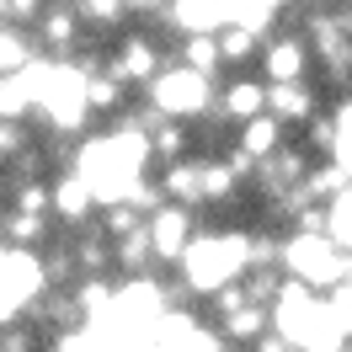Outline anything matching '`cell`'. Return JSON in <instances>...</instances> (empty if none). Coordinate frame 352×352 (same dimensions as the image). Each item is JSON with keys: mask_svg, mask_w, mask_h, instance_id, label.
I'll return each mask as SVG.
<instances>
[{"mask_svg": "<svg viewBox=\"0 0 352 352\" xmlns=\"http://www.w3.org/2000/svg\"><path fill=\"white\" fill-rule=\"evenodd\" d=\"M38 347H43V331H32L22 315L0 326V352H38Z\"/></svg>", "mask_w": 352, "mask_h": 352, "instance_id": "14", "label": "cell"}, {"mask_svg": "<svg viewBox=\"0 0 352 352\" xmlns=\"http://www.w3.org/2000/svg\"><path fill=\"white\" fill-rule=\"evenodd\" d=\"M155 187L160 198L176 203V208H203V160H176V166H160L155 171Z\"/></svg>", "mask_w": 352, "mask_h": 352, "instance_id": "10", "label": "cell"}, {"mask_svg": "<svg viewBox=\"0 0 352 352\" xmlns=\"http://www.w3.org/2000/svg\"><path fill=\"white\" fill-rule=\"evenodd\" d=\"M283 278L305 283L309 294H336L352 278V256L331 235H288L283 241Z\"/></svg>", "mask_w": 352, "mask_h": 352, "instance_id": "2", "label": "cell"}, {"mask_svg": "<svg viewBox=\"0 0 352 352\" xmlns=\"http://www.w3.org/2000/svg\"><path fill=\"white\" fill-rule=\"evenodd\" d=\"M288 144V129L278 123V118H256V123H245V129H235V150L251 160V166H262V160H272V155Z\"/></svg>", "mask_w": 352, "mask_h": 352, "instance_id": "11", "label": "cell"}, {"mask_svg": "<svg viewBox=\"0 0 352 352\" xmlns=\"http://www.w3.org/2000/svg\"><path fill=\"white\" fill-rule=\"evenodd\" d=\"M144 230H150L155 262H160V267H176L182 256H187V245L198 241V208H176V203H166Z\"/></svg>", "mask_w": 352, "mask_h": 352, "instance_id": "7", "label": "cell"}, {"mask_svg": "<svg viewBox=\"0 0 352 352\" xmlns=\"http://www.w3.org/2000/svg\"><path fill=\"white\" fill-rule=\"evenodd\" d=\"M176 267H182L187 299L192 294L214 299L219 288L241 283L245 278V224H235V230H198V241L187 245V256Z\"/></svg>", "mask_w": 352, "mask_h": 352, "instance_id": "1", "label": "cell"}, {"mask_svg": "<svg viewBox=\"0 0 352 352\" xmlns=\"http://www.w3.org/2000/svg\"><path fill=\"white\" fill-rule=\"evenodd\" d=\"M309 69H315V54H309V43H305L299 27H278V32L262 43L256 75H262L267 86H309V80H315Z\"/></svg>", "mask_w": 352, "mask_h": 352, "instance_id": "4", "label": "cell"}, {"mask_svg": "<svg viewBox=\"0 0 352 352\" xmlns=\"http://www.w3.org/2000/svg\"><path fill=\"white\" fill-rule=\"evenodd\" d=\"M171 65L192 69V75H203V80H224L219 38H176L171 43Z\"/></svg>", "mask_w": 352, "mask_h": 352, "instance_id": "12", "label": "cell"}, {"mask_svg": "<svg viewBox=\"0 0 352 352\" xmlns=\"http://www.w3.org/2000/svg\"><path fill=\"white\" fill-rule=\"evenodd\" d=\"M219 59L230 75H241V69H251L256 59H262V38H251V32H241V27H224L219 32Z\"/></svg>", "mask_w": 352, "mask_h": 352, "instance_id": "13", "label": "cell"}, {"mask_svg": "<svg viewBox=\"0 0 352 352\" xmlns=\"http://www.w3.org/2000/svg\"><path fill=\"white\" fill-rule=\"evenodd\" d=\"M214 91H219V80H203V75H192V69L182 65H166L160 75H155V86L144 91V102H150L166 123H203V118H214Z\"/></svg>", "mask_w": 352, "mask_h": 352, "instance_id": "3", "label": "cell"}, {"mask_svg": "<svg viewBox=\"0 0 352 352\" xmlns=\"http://www.w3.org/2000/svg\"><path fill=\"white\" fill-rule=\"evenodd\" d=\"M96 192H91L86 176L75 171H59L54 176V224H65V230H86V224H96Z\"/></svg>", "mask_w": 352, "mask_h": 352, "instance_id": "9", "label": "cell"}, {"mask_svg": "<svg viewBox=\"0 0 352 352\" xmlns=\"http://www.w3.org/2000/svg\"><path fill=\"white\" fill-rule=\"evenodd\" d=\"M32 38H38V54L54 59V65H69L80 48L91 43L86 22H80V11H75V0H43V16L32 27Z\"/></svg>", "mask_w": 352, "mask_h": 352, "instance_id": "5", "label": "cell"}, {"mask_svg": "<svg viewBox=\"0 0 352 352\" xmlns=\"http://www.w3.org/2000/svg\"><path fill=\"white\" fill-rule=\"evenodd\" d=\"M214 118L230 123V129H245L267 118V80L256 69H241V75H224L219 91H214Z\"/></svg>", "mask_w": 352, "mask_h": 352, "instance_id": "6", "label": "cell"}, {"mask_svg": "<svg viewBox=\"0 0 352 352\" xmlns=\"http://www.w3.org/2000/svg\"><path fill=\"white\" fill-rule=\"evenodd\" d=\"M326 112V96L320 86H267V118H278L283 129H309L315 118Z\"/></svg>", "mask_w": 352, "mask_h": 352, "instance_id": "8", "label": "cell"}]
</instances>
